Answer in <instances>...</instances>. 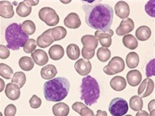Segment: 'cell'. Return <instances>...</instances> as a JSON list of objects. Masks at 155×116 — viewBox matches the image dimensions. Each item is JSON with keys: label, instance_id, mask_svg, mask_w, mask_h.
<instances>
[{"label": "cell", "instance_id": "1", "mask_svg": "<svg viewBox=\"0 0 155 116\" xmlns=\"http://www.w3.org/2000/svg\"><path fill=\"white\" fill-rule=\"evenodd\" d=\"M85 12V22L89 27L97 31H108L111 27L114 11L106 4H83Z\"/></svg>", "mask_w": 155, "mask_h": 116}, {"label": "cell", "instance_id": "2", "mask_svg": "<svg viewBox=\"0 0 155 116\" xmlns=\"http://www.w3.org/2000/svg\"><path fill=\"white\" fill-rule=\"evenodd\" d=\"M70 82L66 77L52 78L44 84V95L47 101L60 102L69 93Z\"/></svg>", "mask_w": 155, "mask_h": 116}, {"label": "cell", "instance_id": "3", "mask_svg": "<svg viewBox=\"0 0 155 116\" xmlns=\"http://www.w3.org/2000/svg\"><path fill=\"white\" fill-rule=\"evenodd\" d=\"M101 89L98 82L91 76H87L82 79L80 85V98L84 101L86 105L91 106L96 104L100 98Z\"/></svg>", "mask_w": 155, "mask_h": 116}, {"label": "cell", "instance_id": "4", "mask_svg": "<svg viewBox=\"0 0 155 116\" xmlns=\"http://www.w3.org/2000/svg\"><path fill=\"white\" fill-rule=\"evenodd\" d=\"M5 40L7 47L13 50H18L24 47L25 43L29 40V35L24 32L21 24L13 23L5 30Z\"/></svg>", "mask_w": 155, "mask_h": 116}, {"label": "cell", "instance_id": "5", "mask_svg": "<svg viewBox=\"0 0 155 116\" xmlns=\"http://www.w3.org/2000/svg\"><path fill=\"white\" fill-rule=\"evenodd\" d=\"M128 108L127 102L125 99L121 98H116L110 102L109 111L113 116H122L127 113Z\"/></svg>", "mask_w": 155, "mask_h": 116}, {"label": "cell", "instance_id": "6", "mask_svg": "<svg viewBox=\"0 0 155 116\" xmlns=\"http://www.w3.org/2000/svg\"><path fill=\"white\" fill-rule=\"evenodd\" d=\"M39 18L48 26H55L59 23V16L53 8L44 7L39 11Z\"/></svg>", "mask_w": 155, "mask_h": 116}, {"label": "cell", "instance_id": "7", "mask_svg": "<svg viewBox=\"0 0 155 116\" xmlns=\"http://www.w3.org/2000/svg\"><path fill=\"white\" fill-rule=\"evenodd\" d=\"M125 69V62L120 56L111 58L109 64L104 67V72L107 75H114L123 72Z\"/></svg>", "mask_w": 155, "mask_h": 116}, {"label": "cell", "instance_id": "8", "mask_svg": "<svg viewBox=\"0 0 155 116\" xmlns=\"http://www.w3.org/2000/svg\"><path fill=\"white\" fill-rule=\"evenodd\" d=\"M113 32L112 30H108V31H95V34L94 36L98 39L99 42L101 43V45L102 47H105V48H108L111 46V43H112V37Z\"/></svg>", "mask_w": 155, "mask_h": 116}, {"label": "cell", "instance_id": "9", "mask_svg": "<svg viewBox=\"0 0 155 116\" xmlns=\"http://www.w3.org/2000/svg\"><path fill=\"white\" fill-rule=\"evenodd\" d=\"M154 89V82L151 78H145L142 83L138 87L137 93L141 98H146L149 96L153 92Z\"/></svg>", "mask_w": 155, "mask_h": 116}, {"label": "cell", "instance_id": "10", "mask_svg": "<svg viewBox=\"0 0 155 116\" xmlns=\"http://www.w3.org/2000/svg\"><path fill=\"white\" fill-rule=\"evenodd\" d=\"M74 67L78 73L81 76H87L91 72L92 65L91 62L87 59H79L74 64Z\"/></svg>", "mask_w": 155, "mask_h": 116}, {"label": "cell", "instance_id": "11", "mask_svg": "<svg viewBox=\"0 0 155 116\" xmlns=\"http://www.w3.org/2000/svg\"><path fill=\"white\" fill-rule=\"evenodd\" d=\"M134 29V22L132 19H123L120 22V25L116 29V34L119 36L126 35L129 34L130 32H132Z\"/></svg>", "mask_w": 155, "mask_h": 116}, {"label": "cell", "instance_id": "12", "mask_svg": "<svg viewBox=\"0 0 155 116\" xmlns=\"http://www.w3.org/2000/svg\"><path fill=\"white\" fill-rule=\"evenodd\" d=\"M54 41L52 35H51V29L44 31V33L39 36L36 40L37 46L41 48H47L51 46Z\"/></svg>", "mask_w": 155, "mask_h": 116}, {"label": "cell", "instance_id": "13", "mask_svg": "<svg viewBox=\"0 0 155 116\" xmlns=\"http://www.w3.org/2000/svg\"><path fill=\"white\" fill-rule=\"evenodd\" d=\"M31 58L33 59L35 64H37L38 66H44L48 62V56L46 53V51L41 49L34 50L31 53Z\"/></svg>", "mask_w": 155, "mask_h": 116}, {"label": "cell", "instance_id": "14", "mask_svg": "<svg viewBox=\"0 0 155 116\" xmlns=\"http://www.w3.org/2000/svg\"><path fill=\"white\" fill-rule=\"evenodd\" d=\"M15 11L13 9V5L8 1L0 2V15L5 19H11L14 17Z\"/></svg>", "mask_w": 155, "mask_h": 116}, {"label": "cell", "instance_id": "15", "mask_svg": "<svg viewBox=\"0 0 155 116\" xmlns=\"http://www.w3.org/2000/svg\"><path fill=\"white\" fill-rule=\"evenodd\" d=\"M115 12H116V15L120 19H127L130 14L129 5L125 1H119L115 6Z\"/></svg>", "mask_w": 155, "mask_h": 116}, {"label": "cell", "instance_id": "16", "mask_svg": "<svg viewBox=\"0 0 155 116\" xmlns=\"http://www.w3.org/2000/svg\"><path fill=\"white\" fill-rule=\"evenodd\" d=\"M81 42L86 50H94L98 47L99 40L94 35H85L82 37Z\"/></svg>", "mask_w": 155, "mask_h": 116}, {"label": "cell", "instance_id": "17", "mask_svg": "<svg viewBox=\"0 0 155 116\" xmlns=\"http://www.w3.org/2000/svg\"><path fill=\"white\" fill-rule=\"evenodd\" d=\"M63 23L65 26L70 29H78L81 25V20L76 13H71L64 19Z\"/></svg>", "mask_w": 155, "mask_h": 116}, {"label": "cell", "instance_id": "18", "mask_svg": "<svg viewBox=\"0 0 155 116\" xmlns=\"http://www.w3.org/2000/svg\"><path fill=\"white\" fill-rule=\"evenodd\" d=\"M5 94L11 100H17L20 96V88L15 83H8L5 89Z\"/></svg>", "mask_w": 155, "mask_h": 116}, {"label": "cell", "instance_id": "19", "mask_svg": "<svg viewBox=\"0 0 155 116\" xmlns=\"http://www.w3.org/2000/svg\"><path fill=\"white\" fill-rule=\"evenodd\" d=\"M127 80L131 87H136L141 83L142 74L138 70H132L127 75Z\"/></svg>", "mask_w": 155, "mask_h": 116}, {"label": "cell", "instance_id": "20", "mask_svg": "<svg viewBox=\"0 0 155 116\" xmlns=\"http://www.w3.org/2000/svg\"><path fill=\"white\" fill-rule=\"evenodd\" d=\"M110 86L111 87V89L117 92L123 91L126 87H127V81L123 77L117 76V77H113L112 79L110 82Z\"/></svg>", "mask_w": 155, "mask_h": 116}, {"label": "cell", "instance_id": "21", "mask_svg": "<svg viewBox=\"0 0 155 116\" xmlns=\"http://www.w3.org/2000/svg\"><path fill=\"white\" fill-rule=\"evenodd\" d=\"M72 108L74 109L75 112L78 113L81 116H94V114L93 111L88 108L84 104L81 102H75L74 105H72Z\"/></svg>", "mask_w": 155, "mask_h": 116}, {"label": "cell", "instance_id": "22", "mask_svg": "<svg viewBox=\"0 0 155 116\" xmlns=\"http://www.w3.org/2000/svg\"><path fill=\"white\" fill-rule=\"evenodd\" d=\"M58 73L57 68L54 65H46L44 66L42 69L41 70V75L43 79L46 80H50L54 78L55 76Z\"/></svg>", "mask_w": 155, "mask_h": 116}, {"label": "cell", "instance_id": "23", "mask_svg": "<svg viewBox=\"0 0 155 116\" xmlns=\"http://www.w3.org/2000/svg\"><path fill=\"white\" fill-rule=\"evenodd\" d=\"M50 57L52 60H60L64 56V49L60 45H53L48 50Z\"/></svg>", "mask_w": 155, "mask_h": 116}, {"label": "cell", "instance_id": "24", "mask_svg": "<svg viewBox=\"0 0 155 116\" xmlns=\"http://www.w3.org/2000/svg\"><path fill=\"white\" fill-rule=\"evenodd\" d=\"M52 112L56 116H67L69 114V107L65 103H58L53 105Z\"/></svg>", "mask_w": 155, "mask_h": 116}, {"label": "cell", "instance_id": "25", "mask_svg": "<svg viewBox=\"0 0 155 116\" xmlns=\"http://www.w3.org/2000/svg\"><path fill=\"white\" fill-rule=\"evenodd\" d=\"M136 36H137V39H138V40H141V41L147 40L151 36L150 28L147 27L146 25L140 26L139 28H137V30L136 31Z\"/></svg>", "mask_w": 155, "mask_h": 116}, {"label": "cell", "instance_id": "26", "mask_svg": "<svg viewBox=\"0 0 155 116\" xmlns=\"http://www.w3.org/2000/svg\"><path fill=\"white\" fill-rule=\"evenodd\" d=\"M16 12L19 17H27L31 14L32 8H31V6L25 3V1H23L18 4Z\"/></svg>", "mask_w": 155, "mask_h": 116}, {"label": "cell", "instance_id": "27", "mask_svg": "<svg viewBox=\"0 0 155 116\" xmlns=\"http://www.w3.org/2000/svg\"><path fill=\"white\" fill-rule=\"evenodd\" d=\"M122 42L125 47L130 50H135L138 46L137 40L132 35H126L122 38Z\"/></svg>", "mask_w": 155, "mask_h": 116}, {"label": "cell", "instance_id": "28", "mask_svg": "<svg viewBox=\"0 0 155 116\" xmlns=\"http://www.w3.org/2000/svg\"><path fill=\"white\" fill-rule=\"evenodd\" d=\"M19 65L20 68L24 71H31L34 67V61L33 59L29 56H23L19 59Z\"/></svg>", "mask_w": 155, "mask_h": 116}, {"label": "cell", "instance_id": "29", "mask_svg": "<svg viewBox=\"0 0 155 116\" xmlns=\"http://www.w3.org/2000/svg\"><path fill=\"white\" fill-rule=\"evenodd\" d=\"M126 62H127V65L128 67L131 68V69L137 67V66H138V63H139V56H138V54L136 53V52H130L127 56Z\"/></svg>", "mask_w": 155, "mask_h": 116}, {"label": "cell", "instance_id": "30", "mask_svg": "<svg viewBox=\"0 0 155 116\" xmlns=\"http://www.w3.org/2000/svg\"><path fill=\"white\" fill-rule=\"evenodd\" d=\"M51 35L53 37L54 41L61 40L62 39L65 38L67 35L66 29L62 26H57L51 29Z\"/></svg>", "mask_w": 155, "mask_h": 116}, {"label": "cell", "instance_id": "31", "mask_svg": "<svg viewBox=\"0 0 155 116\" xmlns=\"http://www.w3.org/2000/svg\"><path fill=\"white\" fill-rule=\"evenodd\" d=\"M67 55L68 58L71 60H77L78 58H79L80 56V50L79 47H78L75 44H70L68 47H67Z\"/></svg>", "mask_w": 155, "mask_h": 116}, {"label": "cell", "instance_id": "32", "mask_svg": "<svg viewBox=\"0 0 155 116\" xmlns=\"http://www.w3.org/2000/svg\"><path fill=\"white\" fill-rule=\"evenodd\" d=\"M130 107L134 111H139L143 107V101L138 95L133 96L130 99Z\"/></svg>", "mask_w": 155, "mask_h": 116}, {"label": "cell", "instance_id": "33", "mask_svg": "<svg viewBox=\"0 0 155 116\" xmlns=\"http://www.w3.org/2000/svg\"><path fill=\"white\" fill-rule=\"evenodd\" d=\"M26 82V76L23 72H17L15 73L14 77H12V82L18 85L21 89L23 88Z\"/></svg>", "mask_w": 155, "mask_h": 116}, {"label": "cell", "instance_id": "34", "mask_svg": "<svg viewBox=\"0 0 155 116\" xmlns=\"http://www.w3.org/2000/svg\"><path fill=\"white\" fill-rule=\"evenodd\" d=\"M111 56V52L109 50L108 48L105 47H101L98 49L97 51V58L101 61V62H105L108 61L110 58Z\"/></svg>", "mask_w": 155, "mask_h": 116}, {"label": "cell", "instance_id": "35", "mask_svg": "<svg viewBox=\"0 0 155 116\" xmlns=\"http://www.w3.org/2000/svg\"><path fill=\"white\" fill-rule=\"evenodd\" d=\"M24 32L27 35H33L35 32V24L31 20H25L21 24Z\"/></svg>", "mask_w": 155, "mask_h": 116}, {"label": "cell", "instance_id": "36", "mask_svg": "<svg viewBox=\"0 0 155 116\" xmlns=\"http://www.w3.org/2000/svg\"><path fill=\"white\" fill-rule=\"evenodd\" d=\"M13 70L9 66L4 64V63H0V75L1 77L6 79H10L13 77Z\"/></svg>", "mask_w": 155, "mask_h": 116}, {"label": "cell", "instance_id": "37", "mask_svg": "<svg viewBox=\"0 0 155 116\" xmlns=\"http://www.w3.org/2000/svg\"><path fill=\"white\" fill-rule=\"evenodd\" d=\"M36 46H37L36 40H35L34 39H29L24 45V51L25 53H32L35 50Z\"/></svg>", "mask_w": 155, "mask_h": 116}, {"label": "cell", "instance_id": "38", "mask_svg": "<svg viewBox=\"0 0 155 116\" xmlns=\"http://www.w3.org/2000/svg\"><path fill=\"white\" fill-rule=\"evenodd\" d=\"M145 11L147 14L151 17L155 16V1L154 0H150L145 5Z\"/></svg>", "mask_w": 155, "mask_h": 116}, {"label": "cell", "instance_id": "39", "mask_svg": "<svg viewBox=\"0 0 155 116\" xmlns=\"http://www.w3.org/2000/svg\"><path fill=\"white\" fill-rule=\"evenodd\" d=\"M155 59H153L146 66V75L147 77H153L155 75Z\"/></svg>", "mask_w": 155, "mask_h": 116}, {"label": "cell", "instance_id": "40", "mask_svg": "<svg viewBox=\"0 0 155 116\" xmlns=\"http://www.w3.org/2000/svg\"><path fill=\"white\" fill-rule=\"evenodd\" d=\"M30 105L32 108H38L41 105V99L37 95H33L30 100Z\"/></svg>", "mask_w": 155, "mask_h": 116}, {"label": "cell", "instance_id": "41", "mask_svg": "<svg viewBox=\"0 0 155 116\" xmlns=\"http://www.w3.org/2000/svg\"><path fill=\"white\" fill-rule=\"evenodd\" d=\"M16 114V107L14 105H8L4 109L5 116H15Z\"/></svg>", "mask_w": 155, "mask_h": 116}, {"label": "cell", "instance_id": "42", "mask_svg": "<svg viewBox=\"0 0 155 116\" xmlns=\"http://www.w3.org/2000/svg\"><path fill=\"white\" fill-rule=\"evenodd\" d=\"M10 55V51L7 47H4V45L0 46V58L1 59H7Z\"/></svg>", "mask_w": 155, "mask_h": 116}, {"label": "cell", "instance_id": "43", "mask_svg": "<svg viewBox=\"0 0 155 116\" xmlns=\"http://www.w3.org/2000/svg\"><path fill=\"white\" fill-rule=\"evenodd\" d=\"M81 52L83 57L84 58V59H87V60H89V59L93 58L94 54H95V51L94 50H86L84 47L82 49Z\"/></svg>", "mask_w": 155, "mask_h": 116}, {"label": "cell", "instance_id": "44", "mask_svg": "<svg viewBox=\"0 0 155 116\" xmlns=\"http://www.w3.org/2000/svg\"><path fill=\"white\" fill-rule=\"evenodd\" d=\"M154 104H155V100L153 99V100L149 103L148 105V109L150 111V114L149 115H154Z\"/></svg>", "mask_w": 155, "mask_h": 116}, {"label": "cell", "instance_id": "45", "mask_svg": "<svg viewBox=\"0 0 155 116\" xmlns=\"http://www.w3.org/2000/svg\"><path fill=\"white\" fill-rule=\"evenodd\" d=\"M25 3L27 4H29L30 6H35V5H37L39 4V1L38 0H35V1H32V0H26L25 1Z\"/></svg>", "mask_w": 155, "mask_h": 116}, {"label": "cell", "instance_id": "46", "mask_svg": "<svg viewBox=\"0 0 155 116\" xmlns=\"http://www.w3.org/2000/svg\"><path fill=\"white\" fill-rule=\"evenodd\" d=\"M107 115V113L105 111H101V110H98L97 111L96 116H106Z\"/></svg>", "mask_w": 155, "mask_h": 116}, {"label": "cell", "instance_id": "47", "mask_svg": "<svg viewBox=\"0 0 155 116\" xmlns=\"http://www.w3.org/2000/svg\"><path fill=\"white\" fill-rule=\"evenodd\" d=\"M140 112H138V111H137V114H136V115L137 116H140V115H145V116H147V115H149V114H147V112H146V111H141V110H139Z\"/></svg>", "mask_w": 155, "mask_h": 116}, {"label": "cell", "instance_id": "48", "mask_svg": "<svg viewBox=\"0 0 155 116\" xmlns=\"http://www.w3.org/2000/svg\"><path fill=\"white\" fill-rule=\"evenodd\" d=\"M71 1H62V3H64V4H68Z\"/></svg>", "mask_w": 155, "mask_h": 116}]
</instances>
